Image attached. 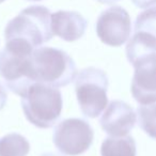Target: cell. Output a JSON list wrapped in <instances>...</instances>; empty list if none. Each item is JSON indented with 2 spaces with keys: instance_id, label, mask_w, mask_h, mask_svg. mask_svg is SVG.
Masks as SVG:
<instances>
[{
  "instance_id": "cell-1",
  "label": "cell",
  "mask_w": 156,
  "mask_h": 156,
  "mask_svg": "<svg viewBox=\"0 0 156 156\" xmlns=\"http://www.w3.org/2000/svg\"><path fill=\"white\" fill-rule=\"evenodd\" d=\"M30 69L34 83L55 88L69 85L77 75L75 62L64 50L47 46L32 50Z\"/></svg>"
},
{
  "instance_id": "cell-2",
  "label": "cell",
  "mask_w": 156,
  "mask_h": 156,
  "mask_svg": "<svg viewBox=\"0 0 156 156\" xmlns=\"http://www.w3.org/2000/svg\"><path fill=\"white\" fill-rule=\"evenodd\" d=\"M22 107L31 124L39 128H50L62 112V94L58 88L34 83L22 96Z\"/></svg>"
},
{
  "instance_id": "cell-3",
  "label": "cell",
  "mask_w": 156,
  "mask_h": 156,
  "mask_svg": "<svg viewBox=\"0 0 156 156\" xmlns=\"http://www.w3.org/2000/svg\"><path fill=\"white\" fill-rule=\"evenodd\" d=\"M5 42V47L0 51V77L10 91L22 96L34 83L30 69V56L34 48L20 40Z\"/></svg>"
},
{
  "instance_id": "cell-4",
  "label": "cell",
  "mask_w": 156,
  "mask_h": 156,
  "mask_svg": "<svg viewBox=\"0 0 156 156\" xmlns=\"http://www.w3.org/2000/svg\"><path fill=\"white\" fill-rule=\"evenodd\" d=\"M50 11L43 5H32L23 10L8 23L5 30V41L20 40L32 48L42 46L52 37Z\"/></svg>"
},
{
  "instance_id": "cell-5",
  "label": "cell",
  "mask_w": 156,
  "mask_h": 156,
  "mask_svg": "<svg viewBox=\"0 0 156 156\" xmlns=\"http://www.w3.org/2000/svg\"><path fill=\"white\" fill-rule=\"evenodd\" d=\"M75 89L81 112L87 118H98L108 104V76L103 69L90 66L77 73Z\"/></svg>"
},
{
  "instance_id": "cell-6",
  "label": "cell",
  "mask_w": 156,
  "mask_h": 156,
  "mask_svg": "<svg viewBox=\"0 0 156 156\" xmlns=\"http://www.w3.org/2000/svg\"><path fill=\"white\" fill-rule=\"evenodd\" d=\"M155 8L138 15L135 33L126 46V57L134 69L156 63Z\"/></svg>"
},
{
  "instance_id": "cell-7",
  "label": "cell",
  "mask_w": 156,
  "mask_h": 156,
  "mask_svg": "<svg viewBox=\"0 0 156 156\" xmlns=\"http://www.w3.org/2000/svg\"><path fill=\"white\" fill-rule=\"evenodd\" d=\"M93 128L86 120L66 119L55 127L54 143L62 154L77 156L85 153L92 145Z\"/></svg>"
},
{
  "instance_id": "cell-8",
  "label": "cell",
  "mask_w": 156,
  "mask_h": 156,
  "mask_svg": "<svg viewBox=\"0 0 156 156\" xmlns=\"http://www.w3.org/2000/svg\"><path fill=\"white\" fill-rule=\"evenodd\" d=\"M96 33L106 45L115 47L123 45L132 33L129 14L118 5L103 11L96 22Z\"/></svg>"
},
{
  "instance_id": "cell-9",
  "label": "cell",
  "mask_w": 156,
  "mask_h": 156,
  "mask_svg": "<svg viewBox=\"0 0 156 156\" xmlns=\"http://www.w3.org/2000/svg\"><path fill=\"white\" fill-rule=\"evenodd\" d=\"M134 108L123 101H111L100 119L101 127L111 137L126 136L136 125Z\"/></svg>"
},
{
  "instance_id": "cell-10",
  "label": "cell",
  "mask_w": 156,
  "mask_h": 156,
  "mask_svg": "<svg viewBox=\"0 0 156 156\" xmlns=\"http://www.w3.org/2000/svg\"><path fill=\"white\" fill-rule=\"evenodd\" d=\"M52 34L66 42H74L83 37L87 29V20L75 11H58L50 14Z\"/></svg>"
},
{
  "instance_id": "cell-11",
  "label": "cell",
  "mask_w": 156,
  "mask_h": 156,
  "mask_svg": "<svg viewBox=\"0 0 156 156\" xmlns=\"http://www.w3.org/2000/svg\"><path fill=\"white\" fill-rule=\"evenodd\" d=\"M155 63L135 69L132 81V94L139 105L155 104L156 101Z\"/></svg>"
},
{
  "instance_id": "cell-12",
  "label": "cell",
  "mask_w": 156,
  "mask_h": 156,
  "mask_svg": "<svg viewBox=\"0 0 156 156\" xmlns=\"http://www.w3.org/2000/svg\"><path fill=\"white\" fill-rule=\"evenodd\" d=\"M102 156H136V142L132 136L108 137L101 147Z\"/></svg>"
},
{
  "instance_id": "cell-13",
  "label": "cell",
  "mask_w": 156,
  "mask_h": 156,
  "mask_svg": "<svg viewBox=\"0 0 156 156\" xmlns=\"http://www.w3.org/2000/svg\"><path fill=\"white\" fill-rule=\"evenodd\" d=\"M30 144L24 136L16 133L0 138V156H27Z\"/></svg>"
},
{
  "instance_id": "cell-14",
  "label": "cell",
  "mask_w": 156,
  "mask_h": 156,
  "mask_svg": "<svg viewBox=\"0 0 156 156\" xmlns=\"http://www.w3.org/2000/svg\"><path fill=\"white\" fill-rule=\"evenodd\" d=\"M138 125L152 138L155 137V104L139 105L137 109Z\"/></svg>"
},
{
  "instance_id": "cell-15",
  "label": "cell",
  "mask_w": 156,
  "mask_h": 156,
  "mask_svg": "<svg viewBox=\"0 0 156 156\" xmlns=\"http://www.w3.org/2000/svg\"><path fill=\"white\" fill-rule=\"evenodd\" d=\"M132 1L136 7L141 8V9H145V8L155 5V0H132Z\"/></svg>"
},
{
  "instance_id": "cell-16",
  "label": "cell",
  "mask_w": 156,
  "mask_h": 156,
  "mask_svg": "<svg viewBox=\"0 0 156 156\" xmlns=\"http://www.w3.org/2000/svg\"><path fill=\"white\" fill-rule=\"evenodd\" d=\"M7 101H8L7 91H5V89L3 88V86L1 85V83H0V110L5 106Z\"/></svg>"
},
{
  "instance_id": "cell-17",
  "label": "cell",
  "mask_w": 156,
  "mask_h": 156,
  "mask_svg": "<svg viewBox=\"0 0 156 156\" xmlns=\"http://www.w3.org/2000/svg\"><path fill=\"white\" fill-rule=\"evenodd\" d=\"M96 1H98L101 3H104V5H112V3L118 2L120 0H96Z\"/></svg>"
},
{
  "instance_id": "cell-18",
  "label": "cell",
  "mask_w": 156,
  "mask_h": 156,
  "mask_svg": "<svg viewBox=\"0 0 156 156\" xmlns=\"http://www.w3.org/2000/svg\"><path fill=\"white\" fill-rule=\"evenodd\" d=\"M41 156H63V155H60V154H57V153H51V152H48V153L42 154Z\"/></svg>"
},
{
  "instance_id": "cell-19",
  "label": "cell",
  "mask_w": 156,
  "mask_h": 156,
  "mask_svg": "<svg viewBox=\"0 0 156 156\" xmlns=\"http://www.w3.org/2000/svg\"><path fill=\"white\" fill-rule=\"evenodd\" d=\"M29 1H41V0H29Z\"/></svg>"
},
{
  "instance_id": "cell-20",
  "label": "cell",
  "mask_w": 156,
  "mask_h": 156,
  "mask_svg": "<svg viewBox=\"0 0 156 156\" xmlns=\"http://www.w3.org/2000/svg\"><path fill=\"white\" fill-rule=\"evenodd\" d=\"M3 1H5V0H0V3H1V2H3Z\"/></svg>"
}]
</instances>
